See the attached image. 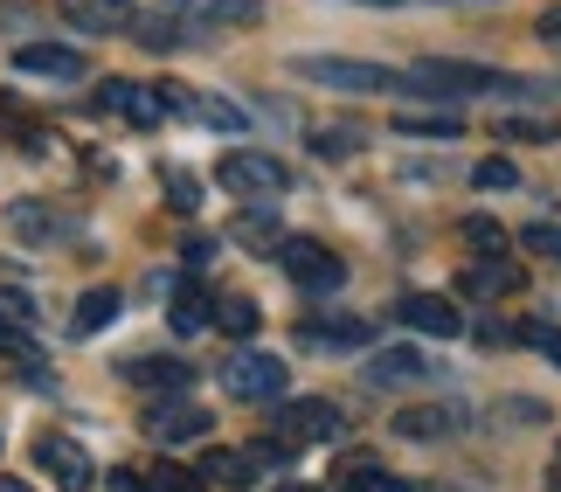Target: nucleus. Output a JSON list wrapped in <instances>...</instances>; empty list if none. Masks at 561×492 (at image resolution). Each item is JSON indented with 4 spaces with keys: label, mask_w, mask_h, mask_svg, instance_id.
I'll return each instance as SVG.
<instances>
[{
    "label": "nucleus",
    "mask_w": 561,
    "mask_h": 492,
    "mask_svg": "<svg viewBox=\"0 0 561 492\" xmlns=\"http://www.w3.org/2000/svg\"><path fill=\"white\" fill-rule=\"evenodd\" d=\"M306 83H327V91H347V98H381V91H409L402 70L388 62H354V56H298L291 62Z\"/></svg>",
    "instance_id": "f257e3e1"
},
{
    "label": "nucleus",
    "mask_w": 561,
    "mask_h": 492,
    "mask_svg": "<svg viewBox=\"0 0 561 492\" xmlns=\"http://www.w3.org/2000/svg\"><path fill=\"white\" fill-rule=\"evenodd\" d=\"M409 91H450V98H479V91H492V98H513V91H534L527 77H506V70H485V62H450V56H430V62H416V77H409Z\"/></svg>",
    "instance_id": "f03ea898"
},
{
    "label": "nucleus",
    "mask_w": 561,
    "mask_h": 492,
    "mask_svg": "<svg viewBox=\"0 0 561 492\" xmlns=\"http://www.w3.org/2000/svg\"><path fill=\"white\" fill-rule=\"evenodd\" d=\"M222 389L236 402H277V396H285V361L264 354V347H236L222 361Z\"/></svg>",
    "instance_id": "7ed1b4c3"
},
{
    "label": "nucleus",
    "mask_w": 561,
    "mask_h": 492,
    "mask_svg": "<svg viewBox=\"0 0 561 492\" xmlns=\"http://www.w3.org/2000/svg\"><path fill=\"white\" fill-rule=\"evenodd\" d=\"M215 181L236 187V195H285L291 187V167L277 153H256V146H236V153H222V167H215Z\"/></svg>",
    "instance_id": "20e7f679"
},
{
    "label": "nucleus",
    "mask_w": 561,
    "mask_h": 492,
    "mask_svg": "<svg viewBox=\"0 0 561 492\" xmlns=\"http://www.w3.org/2000/svg\"><path fill=\"white\" fill-rule=\"evenodd\" d=\"M285 271H291V285L306 291V298H327V291L347 285V264H340L327 243H312V237H291L285 243Z\"/></svg>",
    "instance_id": "39448f33"
},
{
    "label": "nucleus",
    "mask_w": 561,
    "mask_h": 492,
    "mask_svg": "<svg viewBox=\"0 0 561 492\" xmlns=\"http://www.w3.org/2000/svg\"><path fill=\"white\" fill-rule=\"evenodd\" d=\"M340 431H347V416H340L327 396H306V402H285V410H277V437H285L291 451L298 444H333Z\"/></svg>",
    "instance_id": "423d86ee"
},
{
    "label": "nucleus",
    "mask_w": 561,
    "mask_h": 492,
    "mask_svg": "<svg viewBox=\"0 0 561 492\" xmlns=\"http://www.w3.org/2000/svg\"><path fill=\"white\" fill-rule=\"evenodd\" d=\"M104 112H118L125 125H139V133H153V125L167 118V91H153V83H133V77H112L98 91Z\"/></svg>",
    "instance_id": "0eeeda50"
},
{
    "label": "nucleus",
    "mask_w": 561,
    "mask_h": 492,
    "mask_svg": "<svg viewBox=\"0 0 561 492\" xmlns=\"http://www.w3.org/2000/svg\"><path fill=\"white\" fill-rule=\"evenodd\" d=\"M14 70L21 77H49V83H77L91 62H83V49H62V42H21Z\"/></svg>",
    "instance_id": "6e6552de"
},
{
    "label": "nucleus",
    "mask_w": 561,
    "mask_h": 492,
    "mask_svg": "<svg viewBox=\"0 0 561 492\" xmlns=\"http://www.w3.org/2000/svg\"><path fill=\"white\" fill-rule=\"evenodd\" d=\"M35 465H42V472H49L62 492H83V485H91V451H83L77 437H42V444H35Z\"/></svg>",
    "instance_id": "1a4fd4ad"
},
{
    "label": "nucleus",
    "mask_w": 561,
    "mask_h": 492,
    "mask_svg": "<svg viewBox=\"0 0 561 492\" xmlns=\"http://www.w3.org/2000/svg\"><path fill=\"white\" fill-rule=\"evenodd\" d=\"M298 340H306V347H360V340H368V319L333 312V306H312V319L298 327Z\"/></svg>",
    "instance_id": "9d476101"
},
{
    "label": "nucleus",
    "mask_w": 561,
    "mask_h": 492,
    "mask_svg": "<svg viewBox=\"0 0 561 492\" xmlns=\"http://www.w3.org/2000/svg\"><path fill=\"white\" fill-rule=\"evenodd\" d=\"M402 319H409V327H416L423 340H458V333H465V312L450 306V298H430V291L402 298Z\"/></svg>",
    "instance_id": "9b49d317"
},
{
    "label": "nucleus",
    "mask_w": 561,
    "mask_h": 492,
    "mask_svg": "<svg viewBox=\"0 0 561 492\" xmlns=\"http://www.w3.org/2000/svg\"><path fill=\"white\" fill-rule=\"evenodd\" d=\"M146 437H153V444L208 437V410H194V402H160V410H146Z\"/></svg>",
    "instance_id": "f8f14e48"
},
{
    "label": "nucleus",
    "mask_w": 561,
    "mask_h": 492,
    "mask_svg": "<svg viewBox=\"0 0 561 492\" xmlns=\"http://www.w3.org/2000/svg\"><path fill=\"white\" fill-rule=\"evenodd\" d=\"M430 375H437V361H423L416 347H381L368 361V381H375V389H396V381H430Z\"/></svg>",
    "instance_id": "ddd939ff"
},
{
    "label": "nucleus",
    "mask_w": 561,
    "mask_h": 492,
    "mask_svg": "<svg viewBox=\"0 0 561 492\" xmlns=\"http://www.w3.org/2000/svg\"><path fill=\"white\" fill-rule=\"evenodd\" d=\"M167 112H187V118L215 125V133H243V125H250V112H243V104H229V98H187V91H167Z\"/></svg>",
    "instance_id": "4468645a"
},
{
    "label": "nucleus",
    "mask_w": 561,
    "mask_h": 492,
    "mask_svg": "<svg viewBox=\"0 0 561 492\" xmlns=\"http://www.w3.org/2000/svg\"><path fill=\"white\" fill-rule=\"evenodd\" d=\"M465 291H471V298H506V291H520V264H513V256H479V264L465 271Z\"/></svg>",
    "instance_id": "2eb2a0df"
},
{
    "label": "nucleus",
    "mask_w": 561,
    "mask_h": 492,
    "mask_svg": "<svg viewBox=\"0 0 561 492\" xmlns=\"http://www.w3.org/2000/svg\"><path fill=\"white\" fill-rule=\"evenodd\" d=\"M125 375H133L139 389H153V396H181L187 381H194V368H187V361H167V354H146V361H133Z\"/></svg>",
    "instance_id": "dca6fc26"
},
{
    "label": "nucleus",
    "mask_w": 561,
    "mask_h": 492,
    "mask_svg": "<svg viewBox=\"0 0 561 492\" xmlns=\"http://www.w3.org/2000/svg\"><path fill=\"white\" fill-rule=\"evenodd\" d=\"M396 431L402 437H450L458 431V410H450V402H409V410L396 416Z\"/></svg>",
    "instance_id": "f3484780"
},
{
    "label": "nucleus",
    "mask_w": 561,
    "mask_h": 492,
    "mask_svg": "<svg viewBox=\"0 0 561 492\" xmlns=\"http://www.w3.org/2000/svg\"><path fill=\"white\" fill-rule=\"evenodd\" d=\"M396 133L402 139H465V118L458 112H396Z\"/></svg>",
    "instance_id": "a211bd4d"
},
{
    "label": "nucleus",
    "mask_w": 561,
    "mask_h": 492,
    "mask_svg": "<svg viewBox=\"0 0 561 492\" xmlns=\"http://www.w3.org/2000/svg\"><path fill=\"white\" fill-rule=\"evenodd\" d=\"M340 492H409V479L381 472L375 458H347V465H340Z\"/></svg>",
    "instance_id": "6ab92c4d"
},
{
    "label": "nucleus",
    "mask_w": 561,
    "mask_h": 492,
    "mask_svg": "<svg viewBox=\"0 0 561 492\" xmlns=\"http://www.w3.org/2000/svg\"><path fill=\"white\" fill-rule=\"evenodd\" d=\"M62 14H70L77 28H91V35H118L125 28V8H118V0H62Z\"/></svg>",
    "instance_id": "aec40b11"
},
{
    "label": "nucleus",
    "mask_w": 561,
    "mask_h": 492,
    "mask_svg": "<svg viewBox=\"0 0 561 492\" xmlns=\"http://www.w3.org/2000/svg\"><path fill=\"white\" fill-rule=\"evenodd\" d=\"M8 222H14V237H21V243H28V250H49V243L62 237V222L49 216V208H28V202H21V208H14V216H8Z\"/></svg>",
    "instance_id": "412c9836"
},
{
    "label": "nucleus",
    "mask_w": 561,
    "mask_h": 492,
    "mask_svg": "<svg viewBox=\"0 0 561 492\" xmlns=\"http://www.w3.org/2000/svg\"><path fill=\"white\" fill-rule=\"evenodd\" d=\"M118 306H125V298H118V291H104V285H98V291H83V298H77V333H104V327L118 319Z\"/></svg>",
    "instance_id": "4be33fe9"
},
{
    "label": "nucleus",
    "mask_w": 561,
    "mask_h": 492,
    "mask_svg": "<svg viewBox=\"0 0 561 492\" xmlns=\"http://www.w3.org/2000/svg\"><path fill=\"white\" fill-rule=\"evenodd\" d=\"M215 327H222L229 340H250L256 327H264V312H256L250 298H215Z\"/></svg>",
    "instance_id": "5701e85b"
},
{
    "label": "nucleus",
    "mask_w": 561,
    "mask_h": 492,
    "mask_svg": "<svg viewBox=\"0 0 561 492\" xmlns=\"http://www.w3.org/2000/svg\"><path fill=\"white\" fill-rule=\"evenodd\" d=\"M167 319H174V333H202V327H215V306H208L194 285H181V291H174V312H167Z\"/></svg>",
    "instance_id": "b1692460"
},
{
    "label": "nucleus",
    "mask_w": 561,
    "mask_h": 492,
    "mask_svg": "<svg viewBox=\"0 0 561 492\" xmlns=\"http://www.w3.org/2000/svg\"><path fill=\"white\" fill-rule=\"evenodd\" d=\"M500 139H520V146H554V139H561V125H554V118H534V112H513V118H500Z\"/></svg>",
    "instance_id": "393cba45"
},
{
    "label": "nucleus",
    "mask_w": 561,
    "mask_h": 492,
    "mask_svg": "<svg viewBox=\"0 0 561 492\" xmlns=\"http://www.w3.org/2000/svg\"><path fill=\"white\" fill-rule=\"evenodd\" d=\"M202 479H215V485H250V458L243 451H208L202 458Z\"/></svg>",
    "instance_id": "a878e982"
},
{
    "label": "nucleus",
    "mask_w": 561,
    "mask_h": 492,
    "mask_svg": "<svg viewBox=\"0 0 561 492\" xmlns=\"http://www.w3.org/2000/svg\"><path fill=\"white\" fill-rule=\"evenodd\" d=\"M465 243L479 250V256H506V229L492 222V216H465Z\"/></svg>",
    "instance_id": "bb28decb"
},
{
    "label": "nucleus",
    "mask_w": 561,
    "mask_h": 492,
    "mask_svg": "<svg viewBox=\"0 0 561 492\" xmlns=\"http://www.w3.org/2000/svg\"><path fill=\"white\" fill-rule=\"evenodd\" d=\"M202 21H222V28H236V21H256V0H187Z\"/></svg>",
    "instance_id": "cd10ccee"
},
{
    "label": "nucleus",
    "mask_w": 561,
    "mask_h": 492,
    "mask_svg": "<svg viewBox=\"0 0 561 492\" xmlns=\"http://www.w3.org/2000/svg\"><path fill=\"white\" fill-rule=\"evenodd\" d=\"M0 327H8V333H28L35 327V298L28 291H0Z\"/></svg>",
    "instance_id": "c85d7f7f"
},
{
    "label": "nucleus",
    "mask_w": 561,
    "mask_h": 492,
    "mask_svg": "<svg viewBox=\"0 0 561 492\" xmlns=\"http://www.w3.org/2000/svg\"><path fill=\"white\" fill-rule=\"evenodd\" d=\"M471 181H479V187H520V167L492 153V160H479V167H471Z\"/></svg>",
    "instance_id": "c756f323"
},
{
    "label": "nucleus",
    "mask_w": 561,
    "mask_h": 492,
    "mask_svg": "<svg viewBox=\"0 0 561 492\" xmlns=\"http://www.w3.org/2000/svg\"><path fill=\"white\" fill-rule=\"evenodd\" d=\"M167 202H174L181 216H194V208H202V187H194V174H181V167H167Z\"/></svg>",
    "instance_id": "7c9ffc66"
},
{
    "label": "nucleus",
    "mask_w": 561,
    "mask_h": 492,
    "mask_svg": "<svg viewBox=\"0 0 561 492\" xmlns=\"http://www.w3.org/2000/svg\"><path fill=\"white\" fill-rule=\"evenodd\" d=\"M243 458H250V472H256V465H264V472H277V465H291V444H285V437H264V444H250Z\"/></svg>",
    "instance_id": "2f4dec72"
},
{
    "label": "nucleus",
    "mask_w": 561,
    "mask_h": 492,
    "mask_svg": "<svg viewBox=\"0 0 561 492\" xmlns=\"http://www.w3.org/2000/svg\"><path fill=\"white\" fill-rule=\"evenodd\" d=\"M153 492H202V479L187 465H153Z\"/></svg>",
    "instance_id": "473e14b6"
},
{
    "label": "nucleus",
    "mask_w": 561,
    "mask_h": 492,
    "mask_svg": "<svg viewBox=\"0 0 561 492\" xmlns=\"http://www.w3.org/2000/svg\"><path fill=\"white\" fill-rule=\"evenodd\" d=\"M520 243H527V250H541L548 264H561V222H534V229H527Z\"/></svg>",
    "instance_id": "72a5a7b5"
},
{
    "label": "nucleus",
    "mask_w": 561,
    "mask_h": 492,
    "mask_svg": "<svg viewBox=\"0 0 561 492\" xmlns=\"http://www.w3.org/2000/svg\"><path fill=\"white\" fill-rule=\"evenodd\" d=\"M236 243H277V222L250 208V216H236Z\"/></svg>",
    "instance_id": "f704fd0d"
},
{
    "label": "nucleus",
    "mask_w": 561,
    "mask_h": 492,
    "mask_svg": "<svg viewBox=\"0 0 561 492\" xmlns=\"http://www.w3.org/2000/svg\"><path fill=\"white\" fill-rule=\"evenodd\" d=\"M139 42H146V49H174V21H139Z\"/></svg>",
    "instance_id": "c9c22d12"
},
{
    "label": "nucleus",
    "mask_w": 561,
    "mask_h": 492,
    "mask_svg": "<svg viewBox=\"0 0 561 492\" xmlns=\"http://www.w3.org/2000/svg\"><path fill=\"white\" fill-rule=\"evenodd\" d=\"M208 256H215L208 237H187V243H181V264H187V271H208Z\"/></svg>",
    "instance_id": "e433bc0d"
},
{
    "label": "nucleus",
    "mask_w": 561,
    "mask_h": 492,
    "mask_svg": "<svg viewBox=\"0 0 561 492\" xmlns=\"http://www.w3.org/2000/svg\"><path fill=\"white\" fill-rule=\"evenodd\" d=\"M527 347H541V354H561V333L548 327V319H534V327H527Z\"/></svg>",
    "instance_id": "4c0bfd02"
},
{
    "label": "nucleus",
    "mask_w": 561,
    "mask_h": 492,
    "mask_svg": "<svg viewBox=\"0 0 561 492\" xmlns=\"http://www.w3.org/2000/svg\"><path fill=\"white\" fill-rule=\"evenodd\" d=\"M104 485H112V492H153V479H139V472H133V465H118V472H112V479H104Z\"/></svg>",
    "instance_id": "58836bf2"
},
{
    "label": "nucleus",
    "mask_w": 561,
    "mask_h": 492,
    "mask_svg": "<svg viewBox=\"0 0 561 492\" xmlns=\"http://www.w3.org/2000/svg\"><path fill=\"white\" fill-rule=\"evenodd\" d=\"M319 153L340 160V153H354V133H319Z\"/></svg>",
    "instance_id": "ea45409f"
},
{
    "label": "nucleus",
    "mask_w": 561,
    "mask_h": 492,
    "mask_svg": "<svg viewBox=\"0 0 561 492\" xmlns=\"http://www.w3.org/2000/svg\"><path fill=\"white\" fill-rule=\"evenodd\" d=\"M541 42H554V49H561V8H541Z\"/></svg>",
    "instance_id": "a19ab883"
},
{
    "label": "nucleus",
    "mask_w": 561,
    "mask_h": 492,
    "mask_svg": "<svg viewBox=\"0 0 561 492\" xmlns=\"http://www.w3.org/2000/svg\"><path fill=\"white\" fill-rule=\"evenodd\" d=\"M548 492H561V444H554V465H548Z\"/></svg>",
    "instance_id": "79ce46f5"
},
{
    "label": "nucleus",
    "mask_w": 561,
    "mask_h": 492,
    "mask_svg": "<svg viewBox=\"0 0 561 492\" xmlns=\"http://www.w3.org/2000/svg\"><path fill=\"white\" fill-rule=\"evenodd\" d=\"M0 492H28V485H14V479H0Z\"/></svg>",
    "instance_id": "37998d69"
},
{
    "label": "nucleus",
    "mask_w": 561,
    "mask_h": 492,
    "mask_svg": "<svg viewBox=\"0 0 561 492\" xmlns=\"http://www.w3.org/2000/svg\"><path fill=\"white\" fill-rule=\"evenodd\" d=\"M285 492H312V485H285Z\"/></svg>",
    "instance_id": "c03bdc74"
},
{
    "label": "nucleus",
    "mask_w": 561,
    "mask_h": 492,
    "mask_svg": "<svg viewBox=\"0 0 561 492\" xmlns=\"http://www.w3.org/2000/svg\"><path fill=\"white\" fill-rule=\"evenodd\" d=\"M118 8H133V0H118Z\"/></svg>",
    "instance_id": "a18cd8bd"
},
{
    "label": "nucleus",
    "mask_w": 561,
    "mask_h": 492,
    "mask_svg": "<svg viewBox=\"0 0 561 492\" xmlns=\"http://www.w3.org/2000/svg\"><path fill=\"white\" fill-rule=\"evenodd\" d=\"M554 361H561V354H554Z\"/></svg>",
    "instance_id": "49530a36"
}]
</instances>
